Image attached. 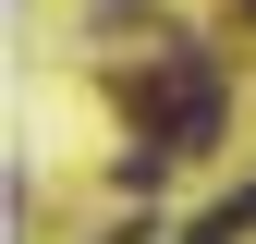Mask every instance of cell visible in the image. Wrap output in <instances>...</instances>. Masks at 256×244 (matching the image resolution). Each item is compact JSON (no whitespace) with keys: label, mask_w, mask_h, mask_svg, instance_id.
Listing matches in <instances>:
<instances>
[{"label":"cell","mask_w":256,"mask_h":244,"mask_svg":"<svg viewBox=\"0 0 256 244\" xmlns=\"http://www.w3.org/2000/svg\"><path fill=\"white\" fill-rule=\"evenodd\" d=\"M244 220H256V196H220V208H208V220H196V232H183V244H244Z\"/></svg>","instance_id":"6da1fadb"}]
</instances>
